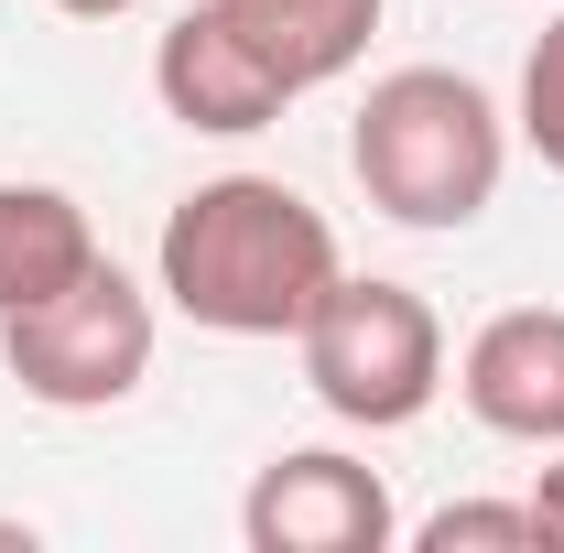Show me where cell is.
Instances as JSON below:
<instances>
[{
  "mask_svg": "<svg viewBox=\"0 0 564 553\" xmlns=\"http://www.w3.org/2000/svg\"><path fill=\"white\" fill-rule=\"evenodd\" d=\"M413 543L423 553H543V521H532V499H456Z\"/></svg>",
  "mask_w": 564,
  "mask_h": 553,
  "instance_id": "30bf717a",
  "label": "cell"
},
{
  "mask_svg": "<svg viewBox=\"0 0 564 553\" xmlns=\"http://www.w3.org/2000/svg\"><path fill=\"white\" fill-rule=\"evenodd\" d=\"M152 337H163L152 293L98 250L66 293L0 315V369H11L44 413H109V402H131L141 380H152Z\"/></svg>",
  "mask_w": 564,
  "mask_h": 553,
  "instance_id": "277c9868",
  "label": "cell"
},
{
  "mask_svg": "<svg viewBox=\"0 0 564 553\" xmlns=\"http://www.w3.org/2000/svg\"><path fill=\"white\" fill-rule=\"evenodd\" d=\"M239 532H250V553H391L402 521H391L380 467H358L337 445H293L250 478Z\"/></svg>",
  "mask_w": 564,
  "mask_h": 553,
  "instance_id": "5b68a950",
  "label": "cell"
},
{
  "mask_svg": "<svg viewBox=\"0 0 564 553\" xmlns=\"http://www.w3.org/2000/svg\"><path fill=\"white\" fill-rule=\"evenodd\" d=\"M98 261V228L76 207L66 185H0V315L11 304H44V293H66L76 272Z\"/></svg>",
  "mask_w": 564,
  "mask_h": 553,
  "instance_id": "ba28073f",
  "label": "cell"
},
{
  "mask_svg": "<svg viewBox=\"0 0 564 553\" xmlns=\"http://www.w3.org/2000/svg\"><path fill=\"white\" fill-rule=\"evenodd\" d=\"M532 521H543V543H564V445H554V467H543V488H532Z\"/></svg>",
  "mask_w": 564,
  "mask_h": 553,
  "instance_id": "7c38bea8",
  "label": "cell"
},
{
  "mask_svg": "<svg viewBox=\"0 0 564 553\" xmlns=\"http://www.w3.org/2000/svg\"><path fill=\"white\" fill-rule=\"evenodd\" d=\"M66 22H120V11H141V0H55Z\"/></svg>",
  "mask_w": 564,
  "mask_h": 553,
  "instance_id": "4fadbf2b",
  "label": "cell"
},
{
  "mask_svg": "<svg viewBox=\"0 0 564 553\" xmlns=\"http://www.w3.org/2000/svg\"><path fill=\"white\" fill-rule=\"evenodd\" d=\"M293 347H304V391L337 423H358V434H402L445 391V326H434V304L413 282H380V272H337Z\"/></svg>",
  "mask_w": 564,
  "mask_h": 553,
  "instance_id": "3957f363",
  "label": "cell"
},
{
  "mask_svg": "<svg viewBox=\"0 0 564 553\" xmlns=\"http://www.w3.org/2000/svg\"><path fill=\"white\" fill-rule=\"evenodd\" d=\"M467 413L510 445H564V304H510L456 358Z\"/></svg>",
  "mask_w": 564,
  "mask_h": 553,
  "instance_id": "52a82bcc",
  "label": "cell"
},
{
  "mask_svg": "<svg viewBox=\"0 0 564 553\" xmlns=\"http://www.w3.org/2000/svg\"><path fill=\"white\" fill-rule=\"evenodd\" d=\"M337 272L348 261H337L326 207H304L282 174H207L196 196H174L163 250H152L163 304L207 337H304Z\"/></svg>",
  "mask_w": 564,
  "mask_h": 553,
  "instance_id": "6da1fadb",
  "label": "cell"
},
{
  "mask_svg": "<svg viewBox=\"0 0 564 553\" xmlns=\"http://www.w3.org/2000/svg\"><path fill=\"white\" fill-rule=\"evenodd\" d=\"M293 87H337L380 33V0H217Z\"/></svg>",
  "mask_w": 564,
  "mask_h": 553,
  "instance_id": "9c48e42d",
  "label": "cell"
},
{
  "mask_svg": "<svg viewBox=\"0 0 564 553\" xmlns=\"http://www.w3.org/2000/svg\"><path fill=\"white\" fill-rule=\"evenodd\" d=\"M348 174L391 228H478L510 174V109L456 66H391L348 120Z\"/></svg>",
  "mask_w": 564,
  "mask_h": 553,
  "instance_id": "7a4b0ae2",
  "label": "cell"
},
{
  "mask_svg": "<svg viewBox=\"0 0 564 553\" xmlns=\"http://www.w3.org/2000/svg\"><path fill=\"white\" fill-rule=\"evenodd\" d=\"M152 98H163V120H185V131H207V141H250V131H272L304 87L207 0V11H185L152 44Z\"/></svg>",
  "mask_w": 564,
  "mask_h": 553,
  "instance_id": "8992f818",
  "label": "cell"
},
{
  "mask_svg": "<svg viewBox=\"0 0 564 553\" xmlns=\"http://www.w3.org/2000/svg\"><path fill=\"white\" fill-rule=\"evenodd\" d=\"M510 131L543 152V174H564V11L532 33V55H521V109H510Z\"/></svg>",
  "mask_w": 564,
  "mask_h": 553,
  "instance_id": "8fae6325",
  "label": "cell"
}]
</instances>
